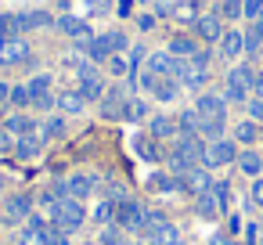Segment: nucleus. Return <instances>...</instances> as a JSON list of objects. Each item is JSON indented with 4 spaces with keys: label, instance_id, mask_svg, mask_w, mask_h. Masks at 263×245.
Masks as SVG:
<instances>
[{
    "label": "nucleus",
    "instance_id": "nucleus-1",
    "mask_svg": "<svg viewBox=\"0 0 263 245\" xmlns=\"http://www.w3.org/2000/svg\"><path fill=\"white\" fill-rule=\"evenodd\" d=\"M47 216H51V223L65 227L69 234H72V231H80V227L87 223V209H83V202H80V198H58V202L47 209Z\"/></svg>",
    "mask_w": 263,
    "mask_h": 245
},
{
    "label": "nucleus",
    "instance_id": "nucleus-2",
    "mask_svg": "<svg viewBox=\"0 0 263 245\" xmlns=\"http://www.w3.org/2000/svg\"><path fill=\"white\" fill-rule=\"evenodd\" d=\"M238 141L234 137H216V141H205V155H202V166L205 169H223L231 162H238Z\"/></svg>",
    "mask_w": 263,
    "mask_h": 245
},
{
    "label": "nucleus",
    "instance_id": "nucleus-3",
    "mask_svg": "<svg viewBox=\"0 0 263 245\" xmlns=\"http://www.w3.org/2000/svg\"><path fill=\"white\" fill-rule=\"evenodd\" d=\"M252 80H256V72H252L249 65L227 69V80H223V98H227V105H231V101H249V98H252Z\"/></svg>",
    "mask_w": 263,
    "mask_h": 245
},
{
    "label": "nucleus",
    "instance_id": "nucleus-4",
    "mask_svg": "<svg viewBox=\"0 0 263 245\" xmlns=\"http://www.w3.org/2000/svg\"><path fill=\"white\" fill-rule=\"evenodd\" d=\"M144 216H148V209H144L141 202H134V198L116 202V223H119L126 234H137V238H141V231H144Z\"/></svg>",
    "mask_w": 263,
    "mask_h": 245
},
{
    "label": "nucleus",
    "instance_id": "nucleus-5",
    "mask_svg": "<svg viewBox=\"0 0 263 245\" xmlns=\"http://www.w3.org/2000/svg\"><path fill=\"white\" fill-rule=\"evenodd\" d=\"M33 216V198L29 195H11L4 202V223L8 227H26Z\"/></svg>",
    "mask_w": 263,
    "mask_h": 245
},
{
    "label": "nucleus",
    "instance_id": "nucleus-6",
    "mask_svg": "<svg viewBox=\"0 0 263 245\" xmlns=\"http://www.w3.org/2000/svg\"><path fill=\"white\" fill-rule=\"evenodd\" d=\"M144 69H152L155 76H170V80H177L180 76V69H184V58H177V54H170V51H155V54H148V62H144Z\"/></svg>",
    "mask_w": 263,
    "mask_h": 245
},
{
    "label": "nucleus",
    "instance_id": "nucleus-7",
    "mask_svg": "<svg viewBox=\"0 0 263 245\" xmlns=\"http://www.w3.org/2000/svg\"><path fill=\"white\" fill-rule=\"evenodd\" d=\"M29 58H33V51L22 36H8L0 44V65H26Z\"/></svg>",
    "mask_w": 263,
    "mask_h": 245
},
{
    "label": "nucleus",
    "instance_id": "nucleus-8",
    "mask_svg": "<svg viewBox=\"0 0 263 245\" xmlns=\"http://www.w3.org/2000/svg\"><path fill=\"white\" fill-rule=\"evenodd\" d=\"M213 187V177H209V169L205 166H191L187 173H180V191H187V195H205Z\"/></svg>",
    "mask_w": 263,
    "mask_h": 245
},
{
    "label": "nucleus",
    "instance_id": "nucleus-9",
    "mask_svg": "<svg viewBox=\"0 0 263 245\" xmlns=\"http://www.w3.org/2000/svg\"><path fill=\"white\" fill-rule=\"evenodd\" d=\"M54 29L65 33V36L76 40V44L90 40V22H87V18H76V15H58V18H54Z\"/></svg>",
    "mask_w": 263,
    "mask_h": 245
},
{
    "label": "nucleus",
    "instance_id": "nucleus-10",
    "mask_svg": "<svg viewBox=\"0 0 263 245\" xmlns=\"http://www.w3.org/2000/svg\"><path fill=\"white\" fill-rule=\"evenodd\" d=\"M195 112L202 119H227V98L223 94H198L195 98Z\"/></svg>",
    "mask_w": 263,
    "mask_h": 245
},
{
    "label": "nucleus",
    "instance_id": "nucleus-11",
    "mask_svg": "<svg viewBox=\"0 0 263 245\" xmlns=\"http://www.w3.org/2000/svg\"><path fill=\"white\" fill-rule=\"evenodd\" d=\"M220 58L223 62H238L241 54H245V33L241 29H223V36H220Z\"/></svg>",
    "mask_w": 263,
    "mask_h": 245
},
{
    "label": "nucleus",
    "instance_id": "nucleus-12",
    "mask_svg": "<svg viewBox=\"0 0 263 245\" xmlns=\"http://www.w3.org/2000/svg\"><path fill=\"white\" fill-rule=\"evenodd\" d=\"M191 29L198 33V40H205V44H220V36H223V18H220V15H198Z\"/></svg>",
    "mask_w": 263,
    "mask_h": 245
},
{
    "label": "nucleus",
    "instance_id": "nucleus-13",
    "mask_svg": "<svg viewBox=\"0 0 263 245\" xmlns=\"http://www.w3.org/2000/svg\"><path fill=\"white\" fill-rule=\"evenodd\" d=\"M148 134H152L155 141H177V137H180V123H177V116H152Z\"/></svg>",
    "mask_w": 263,
    "mask_h": 245
},
{
    "label": "nucleus",
    "instance_id": "nucleus-14",
    "mask_svg": "<svg viewBox=\"0 0 263 245\" xmlns=\"http://www.w3.org/2000/svg\"><path fill=\"white\" fill-rule=\"evenodd\" d=\"M4 134H11V137L36 134V119H33V116H26V112H11V116L4 119Z\"/></svg>",
    "mask_w": 263,
    "mask_h": 245
},
{
    "label": "nucleus",
    "instance_id": "nucleus-15",
    "mask_svg": "<svg viewBox=\"0 0 263 245\" xmlns=\"http://www.w3.org/2000/svg\"><path fill=\"white\" fill-rule=\"evenodd\" d=\"M234 166H238V169H241L245 177H252V180H256V177L263 173V155H259L256 148H241V152H238V162H234Z\"/></svg>",
    "mask_w": 263,
    "mask_h": 245
},
{
    "label": "nucleus",
    "instance_id": "nucleus-16",
    "mask_svg": "<svg viewBox=\"0 0 263 245\" xmlns=\"http://www.w3.org/2000/svg\"><path fill=\"white\" fill-rule=\"evenodd\" d=\"M76 90L87 98V105H90V101H101V98L108 94V90H105V80H101L98 72H90V76H80V87H76Z\"/></svg>",
    "mask_w": 263,
    "mask_h": 245
},
{
    "label": "nucleus",
    "instance_id": "nucleus-17",
    "mask_svg": "<svg viewBox=\"0 0 263 245\" xmlns=\"http://www.w3.org/2000/svg\"><path fill=\"white\" fill-rule=\"evenodd\" d=\"M263 137V126L259 123H252V119H241L238 126H234V141L241 144V148H256V141Z\"/></svg>",
    "mask_w": 263,
    "mask_h": 245
},
{
    "label": "nucleus",
    "instance_id": "nucleus-18",
    "mask_svg": "<svg viewBox=\"0 0 263 245\" xmlns=\"http://www.w3.org/2000/svg\"><path fill=\"white\" fill-rule=\"evenodd\" d=\"M40 148H44V141L36 137V134H26V137H15V159H22V162H29V159H36L40 155Z\"/></svg>",
    "mask_w": 263,
    "mask_h": 245
},
{
    "label": "nucleus",
    "instance_id": "nucleus-19",
    "mask_svg": "<svg viewBox=\"0 0 263 245\" xmlns=\"http://www.w3.org/2000/svg\"><path fill=\"white\" fill-rule=\"evenodd\" d=\"M83 108H87V98L80 90H62L58 94V112L62 116H80Z\"/></svg>",
    "mask_w": 263,
    "mask_h": 245
},
{
    "label": "nucleus",
    "instance_id": "nucleus-20",
    "mask_svg": "<svg viewBox=\"0 0 263 245\" xmlns=\"http://www.w3.org/2000/svg\"><path fill=\"white\" fill-rule=\"evenodd\" d=\"M123 105H126V94L119 87H112V94L101 98V116L105 119H123Z\"/></svg>",
    "mask_w": 263,
    "mask_h": 245
},
{
    "label": "nucleus",
    "instance_id": "nucleus-21",
    "mask_svg": "<svg viewBox=\"0 0 263 245\" xmlns=\"http://www.w3.org/2000/svg\"><path fill=\"white\" fill-rule=\"evenodd\" d=\"M65 184H69V198H80V202H83L87 195H94V187H98V180H94L90 173H76V177H69Z\"/></svg>",
    "mask_w": 263,
    "mask_h": 245
},
{
    "label": "nucleus",
    "instance_id": "nucleus-22",
    "mask_svg": "<svg viewBox=\"0 0 263 245\" xmlns=\"http://www.w3.org/2000/svg\"><path fill=\"white\" fill-rule=\"evenodd\" d=\"M80 51H83V58H87V62H108V58H112V51H108V44H105L101 36L83 40V44H80Z\"/></svg>",
    "mask_w": 263,
    "mask_h": 245
},
{
    "label": "nucleus",
    "instance_id": "nucleus-23",
    "mask_svg": "<svg viewBox=\"0 0 263 245\" xmlns=\"http://www.w3.org/2000/svg\"><path fill=\"white\" fill-rule=\"evenodd\" d=\"M65 134V119L62 116H47V119H40L36 123V137L47 144V141H54V137H62Z\"/></svg>",
    "mask_w": 263,
    "mask_h": 245
},
{
    "label": "nucleus",
    "instance_id": "nucleus-24",
    "mask_svg": "<svg viewBox=\"0 0 263 245\" xmlns=\"http://www.w3.org/2000/svg\"><path fill=\"white\" fill-rule=\"evenodd\" d=\"M51 26H54V15H51V11H26V15H22V29H26V33L51 29Z\"/></svg>",
    "mask_w": 263,
    "mask_h": 245
},
{
    "label": "nucleus",
    "instance_id": "nucleus-25",
    "mask_svg": "<svg viewBox=\"0 0 263 245\" xmlns=\"http://www.w3.org/2000/svg\"><path fill=\"white\" fill-rule=\"evenodd\" d=\"M166 51L177 54V58H195V54H198V40H195V36H173Z\"/></svg>",
    "mask_w": 263,
    "mask_h": 245
},
{
    "label": "nucleus",
    "instance_id": "nucleus-26",
    "mask_svg": "<svg viewBox=\"0 0 263 245\" xmlns=\"http://www.w3.org/2000/svg\"><path fill=\"white\" fill-rule=\"evenodd\" d=\"M18 245H51V241H47V227L26 223V227L18 231Z\"/></svg>",
    "mask_w": 263,
    "mask_h": 245
},
{
    "label": "nucleus",
    "instance_id": "nucleus-27",
    "mask_svg": "<svg viewBox=\"0 0 263 245\" xmlns=\"http://www.w3.org/2000/svg\"><path fill=\"white\" fill-rule=\"evenodd\" d=\"M26 87H29V94H33V101H36V98H44V94H51V87H54V76H51V72H36L33 80H26Z\"/></svg>",
    "mask_w": 263,
    "mask_h": 245
},
{
    "label": "nucleus",
    "instance_id": "nucleus-28",
    "mask_svg": "<svg viewBox=\"0 0 263 245\" xmlns=\"http://www.w3.org/2000/svg\"><path fill=\"white\" fill-rule=\"evenodd\" d=\"M170 18H177V22H187V26H195V18H198V8L191 4V0H184V4L177 0V4L170 8Z\"/></svg>",
    "mask_w": 263,
    "mask_h": 245
},
{
    "label": "nucleus",
    "instance_id": "nucleus-29",
    "mask_svg": "<svg viewBox=\"0 0 263 245\" xmlns=\"http://www.w3.org/2000/svg\"><path fill=\"white\" fill-rule=\"evenodd\" d=\"M180 90H184V87H180V80H170V76H166V80H159V87H155V94H152V98H155V101H173Z\"/></svg>",
    "mask_w": 263,
    "mask_h": 245
},
{
    "label": "nucleus",
    "instance_id": "nucleus-30",
    "mask_svg": "<svg viewBox=\"0 0 263 245\" xmlns=\"http://www.w3.org/2000/svg\"><path fill=\"white\" fill-rule=\"evenodd\" d=\"M223 126H227V119H202V126H198V137H205V141H216V137H223Z\"/></svg>",
    "mask_w": 263,
    "mask_h": 245
},
{
    "label": "nucleus",
    "instance_id": "nucleus-31",
    "mask_svg": "<svg viewBox=\"0 0 263 245\" xmlns=\"http://www.w3.org/2000/svg\"><path fill=\"white\" fill-rule=\"evenodd\" d=\"M11 105H15L18 112H26V108H33V94H29V87H26V83H18V87H11Z\"/></svg>",
    "mask_w": 263,
    "mask_h": 245
},
{
    "label": "nucleus",
    "instance_id": "nucleus-32",
    "mask_svg": "<svg viewBox=\"0 0 263 245\" xmlns=\"http://www.w3.org/2000/svg\"><path fill=\"white\" fill-rule=\"evenodd\" d=\"M177 123H180V134H198L202 116H198L195 108H187V112H180V116H177Z\"/></svg>",
    "mask_w": 263,
    "mask_h": 245
},
{
    "label": "nucleus",
    "instance_id": "nucleus-33",
    "mask_svg": "<svg viewBox=\"0 0 263 245\" xmlns=\"http://www.w3.org/2000/svg\"><path fill=\"white\" fill-rule=\"evenodd\" d=\"M94 220H98L101 227H108V223H116V202H112V198H105V202H98V209H94Z\"/></svg>",
    "mask_w": 263,
    "mask_h": 245
},
{
    "label": "nucleus",
    "instance_id": "nucleus-34",
    "mask_svg": "<svg viewBox=\"0 0 263 245\" xmlns=\"http://www.w3.org/2000/svg\"><path fill=\"white\" fill-rule=\"evenodd\" d=\"M220 18H227V22L245 18V0H223V4H220Z\"/></svg>",
    "mask_w": 263,
    "mask_h": 245
},
{
    "label": "nucleus",
    "instance_id": "nucleus-35",
    "mask_svg": "<svg viewBox=\"0 0 263 245\" xmlns=\"http://www.w3.org/2000/svg\"><path fill=\"white\" fill-rule=\"evenodd\" d=\"M0 33L4 36H22V15H0Z\"/></svg>",
    "mask_w": 263,
    "mask_h": 245
},
{
    "label": "nucleus",
    "instance_id": "nucleus-36",
    "mask_svg": "<svg viewBox=\"0 0 263 245\" xmlns=\"http://www.w3.org/2000/svg\"><path fill=\"white\" fill-rule=\"evenodd\" d=\"M159 80H162V76H155L152 69H141V72H134V83H137L141 90H148V94H155V87H159Z\"/></svg>",
    "mask_w": 263,
    "mask_h": 245
},
{
    "label": "nucleus",
    "instance_id": "nucleus-37",
    "mask_svg": "<svg viewBox=\"0 0 263 245\" xmlns=\"http://www.w3.org/2000/svg\"><path fill=\"white\" fill-rule=\"evenodd\" d=\"M101 40L108 44V51H112V54H123V51H126V36H123L119 29H112V33H101Z\"/></svg>",
    "mask_w": 263,
    "mask_h": 245
},
{
    "label": "nucleus",
    "instance_id": "nucleus-38",
    "mask_svg": "<svg viewBox=\"0 0 263 245\" xmlns=\"http://www.w3.org/2000/svg\"><path fill=\"white\" fill-rule=\"evenodd\" d=\"M213 195H216V205H220V213H227V205H231V184H223V180H213Z\"/></svg>",
    "mask_w": 263,
    "mask_h": 245
},
{
    "label": "nucleus",
    "instance_id": "nucleus-39",
    "mask_svg": "<svg viewBox=\"0 0 263 245\" xmlns=\"http://www.w3.org/2000/svg\"><path fill=\"white\" fill-rule=\"evenodd\" d=\"M105 65L112 69V76H134V72H130V62H126L123 54H112V58H108Z\"/></svg>",
    "mask_w": 263,
    "mask_h": 245
},
{
    "label": "nucleus",
    "instance_id": "nucleus-40",
    "mask_svg": "<svg viewBox=\"0 0 263 245\" xmlns=\"http://www.w3.org/2000/svg\"><path fill=\"white\" fill-rule=\"evenodd\" d=\"M87 15H90V18L112 15V0H87Z\"/></svg>",
    "mask_w": 263,
    "mask_h": 245
},
{
    "label": "nucleus",
    "instance_id": "nucleus-41",
    "mask_svg": "<svg viewBox=\"0 0 263 245\" xmlns=\"http://www.w3.org/2000/svg\"><path fill=\"white\" fill-rule=\"evenodd\" d=\"M259 47H263V33H259L256 26H252V29H245V51H249V54H256Z\"/></svg>",
    "mask_w": 263,
    "mask_h": 245
},
{
    "label": "nucleus",
    "instance_id": "nucleus-42",
    "mask_svg": "<svg viewBox=\"0 0 263 245\" xmlns=\"http://www.w3.org/2000/svg\"><path fill=\"white\" fill-rule=\"evenodd\" d=\"M134 148H137V155H141V159H148V162H155V159H159V152L152 148V141H148V137H137V141H134Z\"/></svg>",
    "mask_w": 263,
    "mask_h": 245
},
{
    "label": "nucleus",
    "instance_id": "nucleus-43",
    "mask_svg": "<svg viewBox=\"0 0 263 245\" xmlns=\"http://www.w3.org/2000/svg\"><path fill=\"white\" fill-rule=\"evenodd\" d=\"M47 241L51 245H69V231L58 227V223H47Z\"/></svg>",
    "mask_w": 263,
    "mask_h": 245
},
{
    "label": "nucleus",
    "instance_id": "nucleus-44",
    "mask_svg": "<svg viewBox=\"0 0 263 245\" xmlns=\"http://www.w3.org/2000/svg\"><path fill=\"white\" fill-rule=\"evenodd\" d=\"M245 108H249V119L263 126V98H249V101H245Z\"/></svg>",
    "mask_w": 263,
    "mask_h": 245
},
{
    "label": "nucleus",
    "instance_id": "nucleus-45",
    "mask_svg": "<svg viewBox=\"0 0 263 245\" xmlns=\"http://www.w3.org/2000/svg\"><path fill=\"white\" fill-rule=\"evenodd\" d=\"M33 108H40V112H51V108H58V94L51 90V94H44V98H36V101H33Z\"/></svg>",
    "mask_w": 263,
    "mask_h": 245
},
{
    "label": "nucleus",
    "instance_id": "nucleus-46",
    "mask_svg": "<svg viewBox=\"0 0 263 245\" xmlns=\"http://www.w3.org/2000/svg\"><path fill=\"white\" fill-rule=\"evenodd\" d=\"M249 195H252V205H259V209H263V177H256V180H252V191H249Z\"/></svg>",
    "mask_w": 263,
    "mask_h": 245
},
{
    "label": "nucleus",
    "instance_id": "nucleus-47",
    "mask_svg": "<svg viewBox=\"0 0 263 245\" xmlns=\"http://www.w3.org/2000/svg\"><path fill=\"white\" fill-rule=\"evenodd\" d=\"M259 11H263V0H245V18H259Z\"/></svg>",
    "mask_w": 263,
    "mask_h": 245
},
{
    "label": "nucleus",
    "instance_id": "nucleus-48",
    "mask_svg": "<svg viewBox=\"0 0 263 245\" xmlns=\"http://www.w3.org/2000/svg\"><path fill=\"white\" fill-rule=\"evenodd\" d=\"M4 105H11V83L0 80V108H4Z\"/></svg>",
    "mask_w": 263,
    "mask_h": 245
},
{
    "label": "nucleus",
    "instance_id": "nucleus-49",
    "mask_svg": "<svg viewBox=\"0 0 263 245\" xmlns=\"http://www.w3.org/2000/svg\"><path fill=\"white\" fill-rule=\"evenodd\" d=\"M137 26L141 29H155V15H137Z\"/></svg>",
    "mask_w": 263,
    "mask_h": 245
},
{
    "label": "nucleus",
    "instance_id": "nucleus-50",
    "mask_svg": "<svg viewBox=\"0 0 263 245\" xmlns=\"http://www.w3.org/2000/svg\"><path fill=\"white\" fill-rule=\"evenodd\" d=\"M252 98H263V72H256L252 80Z\"/></svg>",
    "mask_w": 263,
    "mask_h": 245
},
{
    "label": "nucleus",
    "instance_id": "nucleus-51",
    "mask_svg": "<svg viewBox=\"0 0 263 245\" xmlns=\"http://www.w3.org/2000/svg\"><path fill=\"white\" fill-rule=\"evenodd\" d=\"M209 245H238V241H234V238H227V234H213V238H209Z\"/></svg>",
    "mask_w": 263,
    "mask_h": 245
},
{
    "label": "nucleus",
    "instance_id": "nucleus-52",
    "mask_svg": "<svg viewBox=\"0 0 263 245\" xmlns=\"http://www.w3.org/2000/svg\"><path fill=\"white\" fill-rule=\"evenodd\" d=\"M116 11H119L123 18H126V15H134V0H119V8H116Z\"/></svg>",
    "mask_w": 263,
    "mask_h": 245
},
{
    "label": "nucleus",
    "instance_id": "nucleus-53",
    "mask_svg": "<svg viewBox=\"0 0 263 245\" xmlns=\"http://www.w3.org/2000/svg\"><path fill=\"white\" fill-rule=\"evenodd\" d=\"M252 26H256V29H259V33H263V11H259V18H256V22H252Z\"/></svg>",
    "mask_w": 263,
    "mask_h": 245
},
{
    "label": "nucleus",
    "instance_id": "nucleus-54",
    "mask_svg": "<svg viewBox=\"0 0 263 245\" xmlns=\"http://www.w3.org/2000/svg\"><path fill=\"white\" fill-rule=\"evenodd\" d=\"M155 4H162V8H173V4H177V0H155Z\"/></svg>",
    "mask_w": 263,
    "mask_h": 245
},
{
    "label": "nucleus",
    "instance_id": "nucleus-55",
    "mask_svg": "<svg viewBox=\"0 0 263 245\" xmlns=\"http://www.w3.org/2000/svg\"><path fill=\"white\" fill-rule=\"evenodd\" d=\"M191 4H195V8H202V4H205V0H191Z\"/></svg>",
    "mask_w": 263,
    "mask_h": 245
},
{
    "label": "nucleus",
    "instance_id": "nucleus-56",
    "mask_svg": "<svg viewBox=\"0 0 263 245\" xmlns=\"http://www.w3.org/2000/svg\"><path fill=\"white\" fill-rule=\"evenodd\" d=\"M4 40H8V36H4V33H0V44H4Z\"/></svg>",
    "mask_w": 263,
    "mask_h": 245
},
{
    "label": "nucleus",
    "instance_id": "nucleus-57",
    "mask_svg": "<svg viewBox=\"0 0 263 245\" xmlns=\"http://www.w3.org/2000/svg\"><path fill=\"white\" fill-rule=\"evenodd\" d=\"M0 191H4V180H0Z\"/></svg>",
    "mask_w": 263,
    "mask_h": 245
},
{
    "label": "nucleus",
    "instance_id": "nucleus-58",
    "mask_svg": "<svg viewBox=\"0 0 263 245\" xmlns=\"http://www.w3.org/2000/svg\"><path fill=\"white\" fill-rule=\"evenodd\" d=\"M259 141H263V137H259Z\"/></svg>",
    "mask_w": 263,
    "mask_h": 245
}]
</instances>
